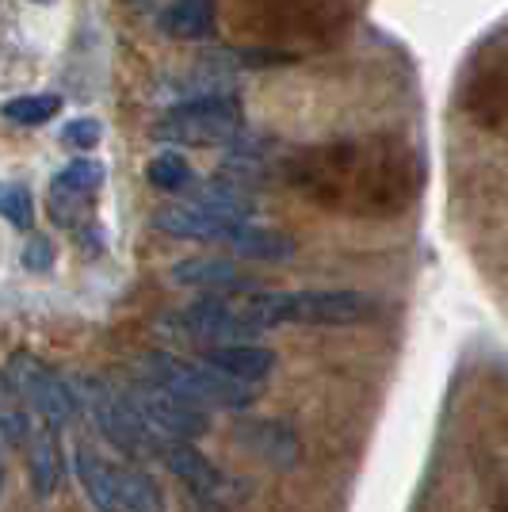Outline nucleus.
<instances>
[{
  "mask_svg": "<svg viewBox=\"0 0 508 512\" xmlns=\"http://www.w3.org/2000/svg\"><path fill=\"white\" fill-rule=\"evenodd\" d=\"M279 180L340 218H398L421 192V157L402 134L329 138L279 157Z\"/></svg>",
  "mask_w": 508,
  "mask_h": 512,
  "instance_id": "f257e3e1",
  "label": "nucleus"
},
{
  "mask_svg": "<svg viewBox=\"0 0 508 512\" xmlns=\"http://www.w3.org/2000/svg\"><path fill=\"white\" fill-rule=\"evenodd\" d=\"M352 20L348 0H233V27L264 46H325Z\"/></svg>",
  "mask_w": 508,
  "mask_h": 512,
  "instance_id": "f03ea898",
  "label": "nucleus"
},
{
  "mask_svg": "<svg viewBox=\"0 0 508 512\" xmlns=\"http://www.w3.org/2000/svg\"><path fill=\"white\" fill-rule=\"evenodd\" d=\"M241 310L260 329H276V325L337 329V325H360L375 318L379 302L348 287H306V291H249Z\"/></svg>",
  "mask_w": 508,
  "mask_h": 512,
  "instance_id": "7ed1b4c3",
  "label": "nucleus"
},
{
  "mask_svg": "<svg viewBox=\"0 0 508 512\" xmlns=\"http://www.w3.org/2000/svg\"><path fill=\"white\" fill-rule=\"evenodd\" d=\"M138 375L153 379L157 386L172 390L199 409H226V413H245L256 402V386L222 375L218 367L203 360H180L172 352H146L138 360Z\"/></svg>",
  "mask_w": 508,
  "mask_h": 512,
  "instance_id": "20e7f679",
  "label": "nucleus"
},
{
  "mask_svg": "<svg viewBox=\"0 0 508 512\" xmlns=\"http://www.w3.org/2000/svg\"><path fill=\"white\" fill-rule=\"evenodd\" d=\"M245 123V107L233 92H207V96H188L161 115L153 127V138L176 146V150H199V146H218L226 150Z\"/></svg>",
  "mask_w": 508,
  "mask_h": 512,
  "instance_id": "39448f33",
  "label": "nucleus"
},
{
  "mask_svg": "<svg viewBox=\"0 0 508 512\" xmlns=\"http://www.w3.org/2000/svg\"><path fill=\"white\" fill-rule=\"evenodd\" d=\"M77 394H81V406L88 409L96 432H100L123 459H130V463L161 459V451H165L169 440H161V436L138 417V409L130 406V398L123 394V386H111L107 379L92 375V379H77Z\"/></svg>",
  "mask_w": 508,
  "mask_h": 512,
  "instance_id": "423d86ee",
  "label": "nucleus"
},
{
  "mask_svg": "<svg viewBox=\"0 0 508 512\" xmlns=\"http://www.w3.org/2000/svg\"><path fill=\"white\" fill-rule=\"evenodd\" d=\"M4 375L16 383L20 390V398L31 406V413L46 421L50 428H69L77 421V413H81V394H77V383H69L65 375H58L54 367H46L39 356H31L27 348L20 352H12L8 356V367H4Z\"/></svg>",
  "mask_w": 508,
  "mask_h": 512,
  "instance_id": "0eeeda50",
  "label": "nucleus"
},
{
  "mask_svg": "<svg viewBox=\"0 0 508 512\" xmlns=\"http://www.w3.org/2000/svg\"><path fill=\"white\" fill-rule=\"evenodd\" d=\"M123 394H127L130 406L138 409V417H142L161 440H199V436L211 428L207 409L176 398L172 390L157 386L153 379H146V375H134V379L123 386Z\"/></svg>",
  "mask_w": 508,
  "mask_h": 512,
  "instance_id": "6e6552de",
  "label": "nucleus"
},
{
  "mask_svg": "<svg viewBox=\"0 0 508 512\" xmlns=\"http://www.w3.org/2000/svg\"><path fill=\"white\" fill-rule=\"evenodd\" d=\"M165 329L176 333V337H188V341H199L203 348H214V344H241L260 337V325L245 318V310H237L222 295H203V299L180 306Z\"/></svg>",
  "mask_w": 508,
  "mask_h": 512,
  "instance_id": "1a4fd4ad",
  "label": "nucleus"
},
{
  "mask_svg": "<svg viewBox=\"0 0 508 512\" xmlns=\"http://www.w3.org/2000/svg\"><path fill=\"white\" fill-rule=\"evenodd\" d=\"M463 111L482 130L508 142V50H497L470 69L463 85Z\"/></svg>",
  "mask_w": 508,
  "mask_h": 512,
  "instance_id": "9d476101",
  "label": "nucleus"
},
{
  "mask_svg": "<svg viewBox=\"0 0 508 512\" xmlns=\"http://www.w3.org/2000/svg\"><path fill=\"white\" fill-rule=\"evenodd\" d=\"M153 230L169 237H180V241H226L230 245L237 222L245 218H230L222 211H211L203 203H191V199H180V203H165L149 214Z\"/></svg>",
  "mask_w": 508,
  "mask_h": 512,
  "instance_id": "9b49d317",
  "label": "nucleus"
},
{
  "mask_svg": "<svg viewBox=\"0 0 508 512\" xmlns=\"http://www.w3.org/2000/svg\"><path fill=\"white\" fill-rule=\"evenodd\" d=\"M169 283L188 287V291H203V295H245L253 287V279L245 276L241 264H233L226 256H184L169 268Z\"/></svg>",
  "mask_w": 508,
  "mask_h": 512,
  "instance_id": "f8f14e48",
  "label": "nucleus"
},
{
  "mask_svg": "<svg viewBox=\"0 0 508 512\" xmlns=\"http://www.w3.org/2000/svg\"><path fill=\"white\" fill-rule=\"evenodd\" d=\"M161 463H165L195 497H222V501H230L226 490H237V486H241V482H230L191 440H169L165 451H161Z\"/></svg>",
  "mask_w": 508,
  "mask_h": 512,
  "instance_id": "ddd939ff",
  "label": "nucleus"
},
{
  "mask_svg": "<svg viewBox=\"0 0 508 512\" xmlns=\"http://www.w3.org/2000/svg\"><path fill=\"white\" fill-rule=\"evenodd\" d=\"M100 184H104V165L100 161H92V157L69 161L50 184V214H54V222L58 226H77V214L85 207V199L100 192Z\"/></svg>",
  "mask_w": 508,
  "mask_h": 512,
  "instance_id": "4468645a",
  "label": "nucleus"
},
{
  "mask_svg": "<svg viewBox=\"0 0 508 512\" xmlns=\"http://www.w3.org/2000/svg\"><path fill=\"white\" fill-rule=\"evenodd\" d=\"M199 360L211 363V367H218L222 375L241 379V383H249V386H260L264 379H272L279 367L276 352L264 348V344H256V341L214 344V348H203V352H199Z\"/></svg>",
  "mask_w": 508,
  "mask_h": 512,
  "instance_id": "2eb2a0df",
  "label": "nucleus"
},
{
  "mask_svg": "<svg viewBox=\"0 0 508 512\" xmlns=\"http://www.w3.org/2000/svg\"><path fill=\"white\" fill-rule=\"evenodd\" d=\"M276 165V142L268 134H256V130H241L230 146L222 150V172L256 188V180H264Z\"/></svg>",
  "mask_w": 508,
  "mask_h": 512,
  "instance_id": "dca6fc26",
  "label": "nucleus"
},
{
  "mask_svg": "<svg viewBox=\"0 0 508 512\" xmlns=\"http://www.w3.org/2000/svg\"><path fill=\"white\" fill-rule=\"evenodd\" d=\"M73 474H77L88 505L96 512H127L123 509V497H119L115 467H107L104 455L92 448V444H85V440L73 448Z\"/></svg>",
  "mask_w": 508,
  "mask_h": 512,
  "instance_id": "f3484780",
  "label": "nucleus"
},
{
  "mask_svg": "<svg viewBox=\"0 0 508 512\" xmlns=\"http://www.w3.org/2000/svg\"><path fill=\"white\" fill-rule=\"evenodd\" d=\"M27 482L39 501H50L58 482H62V444H58V428L46 421L35 425V436L27 444Z\"/></svg>",
  "mask_w": 508,
  "mask_h": 512,
  "instance_id": "a211bd4d",
  "label": "nucleus"
},
{
  "mask_svg": "<svg viewBox=\"0 0 508 512\" xmlns=\"http://www.w3.org/2000/svg\"><path fill=\"white\" fill-rule=\"evenodd\" d=\"M157 27L180 43H207L218 31V0H172L157 16Z\"/></svg>",
  "mask_w": 508,
  "mask_h": 512,
  "instance_id": "6ab92c4d",
  "label": "nucleus"
},
{
  "mask_svg": "<svg viewBox=\"0 0 508 512\" xmlns=\"http://www.w3.org/2000/svg\"><path fill=\"white\" fill-rule=\"evenodd\" d=\"M191 203H203V207H211V211H222L230 214V218H253L256 214V195L249 184H241V180H233L226 172H218V176H207V180H195L188 192Z\"/></svg>",
  "mask_w": 508,
  "mask_h": 512,
  "instance_id": "aec40b11",
  "label": "nucleus"
},
{
  "mask_svg": "<svg viewBox=\"0 0 508 512\" xmlns=\"http://www.w3.org/2000/svg\"><path fill=\"white\" fill-rule=\"evenodd\" d=\"M230 249L237 256H245V260L279 264V260H291V256H295V241L283 234V230H272V226H260L256 218H245V222H237V230H233Z\"/></svg>",
  "mask_w": 508,
  "mask_h": 512,
  "instance_id": "412c9836",
  "label": "nucleus"
},
{
  "mask_svg": "<svg viewBox=\"0 0 508 512\" xmlns=\"http://www.w3.org/2000/svg\"><path fill=\"white\" fill-rule=\"evenodd\" d=\"M237 440L253 451V455H260L264 463H272V467H279V470L295 467L298 440L287 425H276V421H249V425H241Z\"/></svg>",
  "mask_w": 508,
  "mask_h": 512,
  "instance_id": "4be33fe9",
  "label": "nucleus"
},
{
  "mask_svg": "<svg viewBox=\"0 0 508 512\" xmlns=\"http://www.w3.org/2000/svg\"><path fill=\"white\" fill-rule=\"evenodd\" d=\"M115 478H119V497L127 512H165V493L153 482V474L127 463V467H115Z\"/></svg>",
  "mask_w": 508,
  "mask_h": 512,
  "instance_id": "5701e85b",
  "label": "nucleus"
},
{
  "mask_svg": "<svg viewBox=\"0 0 508 512\" xmlns=\"http://www.w3.org/2000/svg\"><path fill=\"white\" fill-rule=\"evenodd\" d=\"M4 119L16 127H43L62 111V96L58 92H27V96H12L4 100Z\"/></svg>",
  "mask_w": 508,
  "mask_h": 512,
  "instance_id": "b1692460",
  "label": "nucleus"
},
{
  "mask_svg": "<svg viewBox=\"0 0 508 512\" xmlns=\"http://www.w3.org/2000/svg\"><path fill=\"white\" fill-rule=\"evenodd\" d=\"M146 180L157 188V192H180L188 195L191 184H195V172H191L188 157L184 153H157L146 165Z\"/></svg>",
  "mask_w": 508,
  "mask_h": 512,
  "instance_id": "393cba45",
  "label": "nucleus"
},
{
  "mask_svg": "<svg viewBox=\"0 0 508 512\" xmlns=\"http://www.w3.org/2000/svg\"><path fill=\"white\" fill-rule=\"evenodd\" d=\"M0 211H4V218H8L16 230H31V222H35V195H31V188L8 184V188L0 192Z\"/></svg>",
  "mask_w": 508,
  "mask_h": 512,
  "instance_id": "a878e982",
  "label": "nucleus"
},
{
  "mask_svg": "<svg viewBox=\"0 0 508 512\" xmlns=\"http://www.w3.org/2000/svg\"><path fill=\"white\" fill-rule=\"evenodd\" d=\"M62 138L73 146V150H92V146H100V138H104V127H100V119H73L69 127L62 130Z\"/></svg>",
  "mask_w": 508,
  "mask_h": 512,
  "instance_id": "bb28decb",
  "label": "nucleus"
},
{
  "mask_svg": "<svg viewBox=\"0 0 508 512\" xmlns=\"http://www.w3.org/2000/svg\"><path fill=\"white\" fill-rule=\"evenodd\" d=\"M20 260L27 272H50V264H54V245H50L43 234H31L27 237V245H23Z\"/></svg>",
  "mask_w": 508,
  "mask_h": 512,
  "instance_id": "cd10ccee",
  "label": "nucleus"
},
{
  "mask_svg": "<svg viewBox=\"0 0 508 512\" xmlns=\"http://www.w3.org/2000/svg\"><path fill=\"white\" fill-rule=\"evenodd\" d=\"M501 512H508V501H505V505H501Z\"/></svg>",
  "mask_w": 508,
  "mask_h": 512,
  "instance_id": "c85d7f7f",
  "label": "nucleus"
}]
</instances>
